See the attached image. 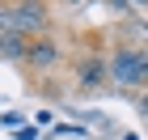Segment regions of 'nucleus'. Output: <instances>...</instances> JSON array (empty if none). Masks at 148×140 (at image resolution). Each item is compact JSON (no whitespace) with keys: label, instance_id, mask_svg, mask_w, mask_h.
Listing matches in <instances>:
<instances>
[{"label":"nucleus","instance_id":"0eeeda50","mask_svg":"<svg viewBox=\"0 0 148 140\" xmlns=\"http://www.w3.org/2000/svg\"><path fill=\"white\" fill-rule=\"evenodd\" d=\"M136 4H148V0H136Z\"/></svg>","mask_w":148,"mask_h":140},{"label":"nucleus","instance_id":"f03ea898","mask_svg":"<svg viewBox=\"0 0 148 140\" xmlns=\"http://www.w3.org/2000/svg\"><path fill=\"white\" fill-rule=\"evenodd\" d=\"M140 68H144V47H119L114 59L106 64L110 81L127 85V89H136V85H140Z\"/></svg>","mask_w":148,"mask_h":140},{"label":"nucleus","instance_id":"f257e3e1","mask_svg":"<svg viewBox=\"0 0 148 140\" xmlns=\"http://www.w3.org/2000/svg\"><path fill=\"white\" fill-rule=\"evenodd\" d=\"M51 21V13H47L42 0H17L9 9L0 13V26H4V34H25V38H38Z\"/></svg>","mask_w":148,"mask_h":140},{"label":"nucleus","instance_id":"423d86ee","mask_svg":"<svg viewBox=\"0 0 148 140\" xmlns=\"http://www.w3.org/2000/svg\"><path fill=\"white\" fill-rule=\"evenodd\" d=\"M136 89H148V47H144V68H140V85Z\"/></svg>","mask_w":148,"mask_h":140},{"label":"nucleus","instance_id":"20e7f679","mask_svg":"<svg viewBox=\"0 0 148 140\" xmlns=\"http://www.w3.org/2000/svg\"><path fill=\"white\" fill-rule=\"evenodd\" d=\"M106 77H110V72H106L102 59H85V64H80V85H85V89H97Z\"/></svg>","mask_w":148,"mask_h":140},{"label":"nucleus","instance_id":"39448f33","mask_svg":"<svg viewBox=\"0 0 148 140\" xmlns=\"http://www.w3.org/2000/svg\"><path fill=\"white\" fill-rule=\"evenodd\" d=\"M25 34H0V55L4 59H25Z\"/></svg>","mask_w":148,"mask_h":140},{"label":"nucleus","instance_id":"6e6552de","mask_svg":"<svg viewBox=\"0 0 148 140\" xmlns=\"http://www.w3.org/2000/svg\"><path fill=\"white\" fill-rule=\"evenodd\" d=\"M123 140H136V136H123Z\"/></svg>","mask_w":148,"mask_h":140},{"label":"nucleus","instance_id":"7ed1b4c3","mask_svg":"<svg viewBox=\"0 0 148 140\" xmlns=\"http://www.w3.org/2000/svg\"><path fill=\"white\" fill-rule=\"evenodd\" d=\"M25 64L30 68H51V64H59V43L51 34H38L25 43Z\"/></svg>","mask_w":148,"mask_h":140}]
</instances>
